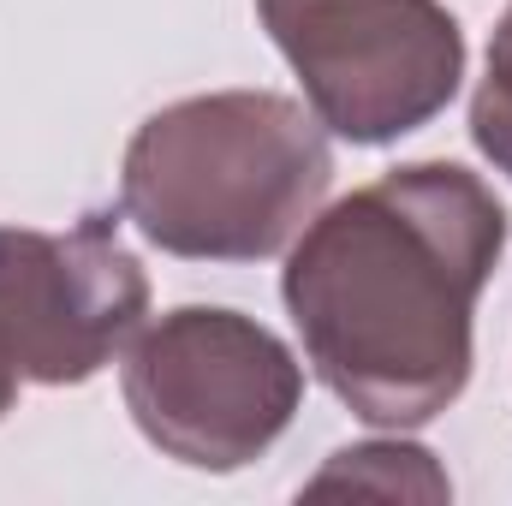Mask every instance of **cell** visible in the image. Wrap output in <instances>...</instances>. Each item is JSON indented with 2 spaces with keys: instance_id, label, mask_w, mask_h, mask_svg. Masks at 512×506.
Listing matches in <instances>:
<instances>
[{
  "instance_id": "obj_2",
  "label": "cell",
  "mask_w": 512,
  "mask_h": 506,
  "mask_svg": "<svg viewBox=\"0 0 512 506\" xmlns=\"http://www.w3.org/2000/svg\"><path fill=\"white\" fill-rule=\"evenodd\" d=\"M328 185L334 149L304 102L215 90L137 126L120 167V209L167 256L262 262L310 227Z\"/></svg>"
},
{
  "instance_id": "obj_8",
  "label": "cell",
  "mask_w": 512,
  "mask_h": 506,
  "mask_svg": "<svg viewBox=\"0 0 512 506\" xmlns=\"http://www.w3.org/2000/svg\"><path fill=\"white\" fill-rule=\"evenodd\" d=\"M12 399H18V381H12V376H0V417L12 411Z\"/></svg>"
},
{
  "instance_id": "obj_5",
  "label": "cell",
  "mask_w": 512,
  "mask_h": 506,
  "mask_svg": "<svg viewBox=\"0 0 512 506\" xmlns=\"http://www.w3.org/2000/svg\"><path fill=\"white\" fill-rule=\"evenodd\" d=\"M149 316V274L108 209L72 233L0 227V376L78 387L126 352Z\"/></svg>"
},
{
  "instance_id": "obj_3",
  "label": "cell",
  "mask_w": 512,
  "mask_h": 506,
  "mask_svg": "<svg viewBox=\"0 0 512 506\" xmlns=\"http://www.w3.org/2000/svg\"><path fill=\"white\" fill-rule=\"evenodd\" d=\"M120 393L149 447L221 477L256 465L292 429L304 405V364L256 316L179 304L131 334Z\"/></svg>"
},
{
  "instance_id": "obj_4",
  "label": "cell",
  "mask_w": 512,
  "mask_h": 506,
  "mask_svg": "<svg viewBox=\"0 0 512 506\" xmlns=\"http://www.w3.org/2000/svg\"><path fill=\"white\" fill-rule=\"evenodd\" d=\"M322 131L382 149L423 131L465 78V30L441 0H256Z\"/></svg>"
},
{
  "instance_id": "obj_1",
  "label": "cell",
  "mask_w": 512,
  "mask_h": 506,
  "mask_svg": "<svg viewBox=\"0 0 512 506\" xmlns=\"http://www.w3.org/2000/svg\"><path fill=\"white\" fill-rule=\"evenodd\" d=\"M501 251V197L459 161H411L310 215L280 298L310 370L352 417L423 429L471 381V316Z\"/></svg>"
},
{
  "instance_id": "obj_7",
  "label": "cell",
  "mask_w": 512,
  "mask_h": 506,
  "mask_svg": "<svg viewBox=\"0 0 512 506\" xmlns=\"http://www.w3.org/2000/svg\"><path fill=\"white\" fill-rule=\"evenodd\" d=\"M471 143L512 179V6L489 36V66L471 96Z\"/></svg>"
},
{
  "instance_id": "obj_6",
  "label": "cell",
  "mask_w": 512,
  "mask_h": 506,
  "mask_svg": "<svg viewBox=\"0 0 512 506\" xmlns=\"http://www.w3.org/2000/svg\"><path fill=\"white\" fill-rule=\"evenodd\" d=\"M340 483H352V489H382V495H423V501H447V495H453V483L435 471V453L405 447V441H364V447L334 453V465H328L310 489L322 495V489H340Z\"/></svg>"
}]
</instances>
